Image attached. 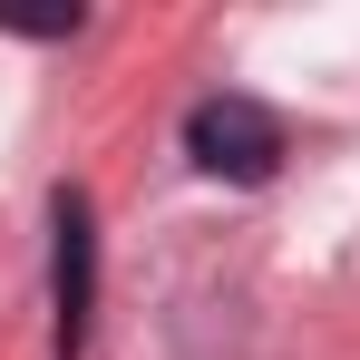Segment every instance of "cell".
I'll use <instances>...</instances> for the list:
<instances>
[{
    "label": "cell",
    "mask_w": 360,
    "mask_h": 360,
    "mask_svg": "<svg viewBox=\"0 0 360 360\" xmlns=\"http://www.w3.org/2000/svg\"><path fill=\"white\" fill-rule=\"evenodd\" d=\"M49 234H59V253H49V292H59V360H78V351H88V311H98V205H88L78 185H59Z\"/></svg>",
    "instance_id": "7a4b0ae2"
},
{
    "label": "cell",
    "mask_w": 360,
    "mask_h": 360,
    "mask_svg": "<svg viewBox=\"0 0 360 360\" xmlns=\"http://www.w3.org/2000/svg\"><path fill=\"white\" fill-rule=\"evenodd\" d=\"M185 156H195L205 176H224V185H263L283 166V117H273L263 98H205V108L185 117Z\"/></svg>",
    "instance_id": "6da1fadb"
}]
</instances>
